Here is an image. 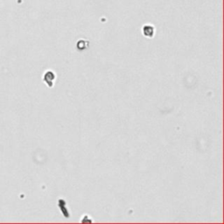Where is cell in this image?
Masks as SVG:
<instances>
[{
  "instance_id": "cell-1",
  "label": "cell",
  "mask_w": 224,
  "mask_h": 224,
  "mask_svg": "<svg viewBox=\"0 0 224 224\" xmlns=\"http://www.w3.org/2000/svg\"><path fill=\"white\" fill-rule=\"evenodd\" d=\"M56 79V75L54 71L52 70H47L46 73L44 74V77H43V81L46 83V85L49 88L54 87V81Z\"/></svg>"
},
{
  "instance_id": "cell-2",
  "label": "cell",
  "mask_w": 224,
  "mask_h": 224,
  "mask_svg": "<svg viewBox=\"0 0 224 224\" xmlns=\"http://www.w3.org/2000/svg\"><path fill=\"white\" fill-rule=\"evenodd\" d=\"M142 32H143V34H144L145 37H146V38H152L155 34V27L153 25H150V24L145 25L142 27Z\"/></svg>"
},
{
  "instance_id": "cell-3",
  "label": "cell",
  "mask_w": 224,
  "mask_h": 224,
  "mask_svg": "<svg viewBox=\"0 0 224 224\" xmlns=\"http://www.w3.org/2000/svg\"><path fill=\"white\" fill-rule=\"evenodd\" d=\"M66 206H67L66 201H64V200H62V199H60V200H59V207H60L61 209H62V214H63V216L66 217V218H69L70 216V213L69 212V210H68Z\"/></svg>"
}]
</instances>
